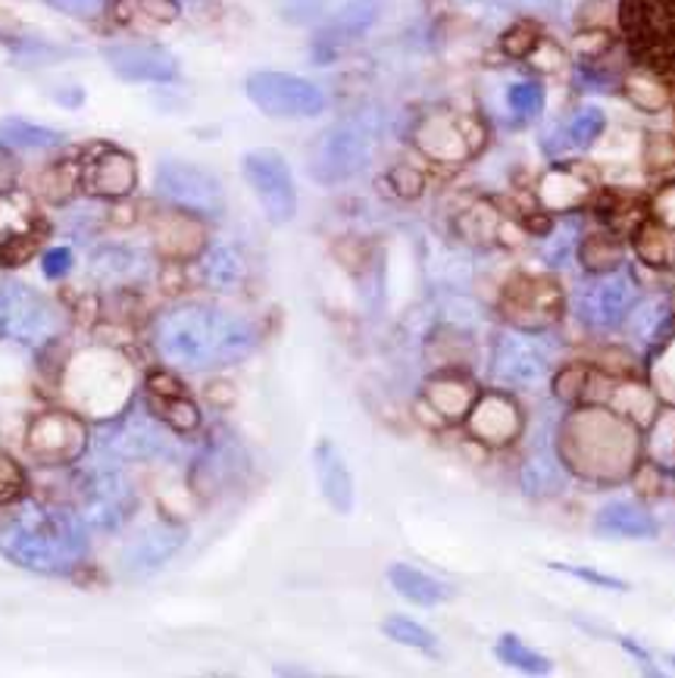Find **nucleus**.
<instances>
[{
	"label": "nucleus",
	"mask_w": 675,
	"mask_h": 678,
	"mask_svg": "<svg viewBox=\"0 0 675 678\" xmlns=\"http://www.w3.org/2000/svg\"><path fill=\"white\" fill-rule=\"evenodd\" d=\"M634 282L629 275H607V279H597L588 282L585 289L578 291L575 297V309H578V319L592 329H614L619 326L629 309L634 307Z\"/></svg>",
	"instance_id": "12"
},
{
	"label": "nucleus",
	"mask_w": 675,
	"mask_h": 678,
	"mask_svg": "<svg viewBox=\"0 0 675 678\" xmlns=\"http://www.w3.org/2000/svg\"><path fill=\"white\" fill-rule=\"evenodd\" d=\"M154 185L166 204L179 206V210L198 213V216L223 213V185L204 166L188 163V160H164L157 166Z\"/></svg>",
	"instance_id": "9"
},
{
	"label": "nucleus",
	"mask_w": 675,
	"mask_h": 678,
	"mask_svg": "<svg viewBox=\"0 0 675 678\" xmlns=\"http://www.w3.org/2000/svg\"><path fill=\"white\" fill-rule=\"evenodd\" d=\"M42 272L44 279H63V275H69L72 272V250L69 247H50V250H44L42 257Z\"/></svg>",
	"instance_id": "32"
},
{
	"label": "nucleus",
	"mask_w": 675,
	"mask_h": 678,
	"mask_svg": "<svg viewBox=\"0 0 675 678\" xmlns=\"http://www.w3.org/2000/svg\"><path fill=\"white\" fill-rule=\"evenodd\" d=\"M25 444L44 463H69L85 451L88 432L76 413H42L32 419Z\"/></svg>",
	"instance_id": "11"
},
{
	"label": "nucleus",
	"mask_w": 675,
	"mask_h": 678,
	"mask_svg": "<svg viewBox=\"0 0 675 678\" xmlns=\"http://www.w3.org/2000/svg\"><path fill=\"white\" fill-rule=\"evenodd\" d=\"M63 331V313L35 289L22 282L0 285V335L20 344H47Z\"/></svg>",
	"instance_id": "6"
},
{
	"label": "nucleus",
	"mask_w": 675,
	"mask_h": 678,
	"mask_svg": "<svg viewBox=\"0 0 675 678\" xmlns=\"http://www.w3.org/2000/svg\"><path fill=\"white\" fill-rule=\"evenodd\" d=\"M323 7H326V0H285V20L307 22L319 16Z\"/></svg>",
	"instance_id": "35"
},
{
	"label": "nucleus",
	"mask_w": 675,
	"mask_h": 678,
	"mask_svg": "<svg viewBox=\"0 0 675 678\" xmlns=\"http://www.w3.org/2000/svg\"><path fill=\"white\" fill-rule=\"evenodd\" d=\"M16 179H20V163H16V157L10 154V147L0 145V194L13 191Z\"/></svg>",
	"instance_id": "36"
},
{
	"label": "nucleus",
	"mask_w": 675,
	"mask_h": 678,
	"mask_svg": "<svg viewBox=\"0 0 675 678\" xmlns=\"http://www.w3.org/2000/svg\"><path fill=\"white\" fill-rule=\"evenodd\" d=\"M132 391V366L123 353L110 348H88L66 366V397L79 413L113 416L123 410Z\"/></svg>",
	"instance_id": "4"
},
{
	"label": "nucleus",
	"mask_w": 675,
	"mask_h": 678,
	"mask_svg": "<svg viewBox=\"0 0 675 678\" xmlns=\"http://www.w3.org/2000/svg\"><path fill=\"white\" fill-rule=\"evenodd\" d=\"M250 103L275 120H313L326 110V94L291 72H254L245 84Z\"/></svg>",
	"instance_id": "7"
},
{
	"label": "nucleus",
	"mask_w": 675,
	"mask_h": 678,
	"mask_svg": "<svg viewBox=\"0 0 675 678\" xmlns=\"http://www.w3.org/2000/svg\"><path fill=\"white\" fill-rule=\"evenodd\" d=\"M138 185V166L120 147H94L82 163V188L91 197L120 201Z\"/></svg>",
	"instance_id": "14"
},
{
	"label": "nucleus",
	"mask_w": 675,
	"mask_h": 678,
	"mask_svg": "<svg viewBox=\"0 0 675 678\" xmlns=\"http://www.w3.org/2000/svg\"><path fill=\"white\" fill-rule=\"evenodd\" d=\"M382 632L394 641V644H404L413 651H423V654H435L438 651V637L431 635L426 625L413 622L407 617H389L382 622Z\"/></svg>",
	"instance_id": "28"
},
{
	"label": "nucleus",
	"mask_w": 675,
	"mask_h": 678,
	"mask_svg": "<svg viewBox=\"0 0 675 678\" xmlns=\"http://www.w3.org/2000/svg\"><path fill=\"white\" fill-rule=\"evenodd\" d=\"M494 375L510 385H532L544 375V357L526 338H504L494 357Z\"/></svg>",
	"instance_id": "20"
},
{
	"label": "nucleus",
	"mask_w": 675,
	"mask_h": 678,
	"mask_svg": "<svg viewBox=\"0 0 675 678\" xmlns=\"http://www.w3.org/2000/svg\"><path fill=\"white\" fill-rule=\"evenodd\" d=\"M103 444L116 460L138 463V460H154V456L166 453V434L150 416L128 413L106 429Z\"/></svg>",
	"instance_id": "17"
},
{
	"label": "nucleus",
	"mask_w": 675,
	"mask_h": 678,
	"mask_svg": "<svg viewBox=\"0 0 675 678\" xmlns=\"http://www.w3.org/2000/svg\"><path fill=\"white\" fill-rule=\"evenodd\" d=\"M494 657L500 659L504 666H513V669L529 673V676H548V673H551V659L544 657V654H538V651H532L522 637L513 635V632L497 637Z\"/></svg>",
	"instance_id": "25"
},
{
	"label": "nucleus",
	"mask_w": 675,
	"mask_h": 678,
	"mask_svg": "<svg viewBox=\"0 0 675 678\" xmlns=\"http://www.w3.org/2000/svg\"><path fill=\"white\" fill-rule=\"evenodd\" d=\"M150 404H154V410H160L169 429H176V432H191L198 426V407L182 394H154Z\"/></svg>",
	"instance_id": "29"
},
{
	"label": "nucleus",
	"mask_w": 675,
	"mask_h": 678,
	"mask_svg": "<svg viewBox=\"0 0 675 678\" xmlns=\"http://www.w3.org/2000/svg\"><path fill=\"white\" fill-rule=\"evenodd\" d=\"M604 128H607V116L597 106H585L563 128V145L573 147V150H585V147H592L604 135Z\"/></svg>",
	"instance_id": "27"
},
{
	"label": "nucleus",
	"mask_w": 675,
	"mask_h": 678,
	"mask_svg": "<svg viewBox=\"0 0 675 678\" xmlns=\"http://www.w3.org/2000/svg\"><path fill=\"white\" fill-rule=\"evenodd\" d=\"M88 272L94 282H101L106 289H125V285H138L147 279L150 263L144 257V250L132 245H103L91 253Z\"/></svg>",
	"instance_id": "18"
},
{
	"label": "nucleus",
	"mask_w": 675,
	"mask_h": 678,
	"mask_svg": "<svg viewBox=\"0 0 675 678\" xmlns=\"http://www.w3.org/2000/svg\"><path fill=\"white\" fill-rule=\"evenodd\" d=\"M201 275L210 289L232 291L241 285L245 279V260L238 257V250L232 247H213L201 263Z\"/></svg>",
	"instance_id": "24"
},
{
	"label": "nucleus",
	"mask_w": 675,
	"mask_h": 678,
	"mask_svg": "<svg viewBox=\"0 0 675 678\" xmlns=\"http://www.w3.org/2000/svg\"><path fill=\"white\" fill-rule=\"evenodd\" d=\"M247 185L254 188L257 201L263 206L267 219L272 226H285L297 213V188L291 179V166L279 150H247L241 160Z\"/></svg>",
	"instance_id": "8"
},
{
	"label": "nucleus",
	"mask_w": 675,
	"mask_h": 678,
	"mask_svg": "<svg viewBox=\"0 0 675 678\" xmlns=\"http://www.w3.org/2000/svg\"><path fill=\"white\" fill-rule=\"evenodd\" d=\"M179 16L176 0H120L116 3V20L132 29H147V25H166Z\"/></svg>",
	"instance_id": "26"
},
{
	"label": "nucleus",
	"mask_w": 675,
	"mask_h": 678,
	"mask_svg": "<svg viewBox=\"0 0 675 678\" xmlns=\"http://www.w3.org/2000/svg\"><path fill=\"white\" fill-rule=\"evenodd\" d=\"M85 526L79 516L44 507L38 500L0 504V554L32 573H66L85 554Z\"/></svg>",
	"instance_id": "2"
},
{
	"label": "nucleus",
	"mask_w": 675,
	"mask_h": 678,
	"mask_svg": "<svg viewBox=\"0 0 675 678\" xmlns=\"http://www.w3.org/2000/svg\"><path fill=\"white\" fill-rule=\"evenodd\" d=\"M85 519L101 529V532H116L132 519L138 507V491L135 482L116 470V466H98L85 478Z\"/></svg>",
	"instance_id": "10"
},
{
	"label": "nucleus",
	"mask_w": 675,
	"mask_h": 678,
	"mask_svg": "<svg viewBox=\"0 0 675 678\" xmlns=\"http://www.w3.org/2000/svg\"><path fill=\"white\" fill-rule=\"evenodd\" d=\"M382 13L379 0H348L338 13H331L328 22L316 32L313 38V60L328 63L335 60L348 44L360 42L369 29L375 25Z\"/></svg>",
	"instance_id": "15"
},
{
	"label": "nucleus",
	"mask_w": 675,
	"mask_h": 678,
	"mask_svg": "<svg viewBox=\"0 0 675 678\" xmlns=\"http://www.w3.org/2000/svg\"><path fill=\"white\" fill-rule=\"evenodd\" d=\"M20 488H22V473L16 470V463L7 460V456H0V504L13 500Z\"/></svg>",
	"instance_id": "33"
},
{
	"label": "nucleus",
	"mask_w": 675,
	"mask_h": 678,
	"mask_svg": "<svg viewBox=\"0 0 675 678\" xmlns=\"http://www.w3.org/2000/svg\"><path fill=\"white\" fill-rule=\"evenodd\" d=\"M551 569L556 573H566V576L582 578V581H592L597 588H610V591H626V581H619L614 576H604V573H594V569H585V566H570V563H551Z\"/></svg>",
	"instance_id": "31"
},
{
	"label": "nucleus",
	"mask_w": 675,
	"mask_h": 678,
	"mask_svg": "<svg viewBox=\"0 0 675 678\" xmlns=\"http://www.w3.org/2000/svg\"><path fill=\"white\" fill-rule=\"evenodd\" d=\"M673 663H675V657H673Z\"/></svg>",
	"instance_id": "37"
},
{
	"label": "nucleus",
	"mask_w": 675,
	"mask_h": 678,
	"mask_svg": "<svg viewBox=\"0 0 675 678\" xmlns=\"http://www.w3.org/2000/svg\"><path fill=\"white\" fill-rule=\"evenodd\" d=\"M0 145L10 150H54L66 145V135L47 125H35L20 116L0 120Z\"/></svg>",
	"instance_id": "23"
},
{
	"label": "nucleus",
	"mask_w": 675,
	"mask_h": 678,
	"mask_svg": "<svg viewBox=\"0 0 675 678\" xmlns=\"http://www.w3.org/2000/svg\"><path fill=\"white\" fill-rule=\"evenodd\" d=\"M619 25L632 60L666 88L675 106V0H622Z\"/></svg>",
	"instance_id": "3"
},
{
	"label": "nucleus",
	"mask_w": 675,
	"mask_h": 678,
	"mask_svg": "<svg viewBox=\"0 0 675 678\" xmlns=\"http://www.w3.org/2000/svg\"><path fill=\"white\" fill-rule=\"evenodd\" d=\"M254 341L257 335L245 319L201 304L166 309L154 326V348L179 370L232 366L250 353Z\"/></svg>",
	"instance_id": "1"
},
{
	"label": "nucleus",
	"mask_w": 675,
	"mask_h": 678,
	"mask_svg": "<svg viewBox=\"0 0 675 678\" xmlns=\"http://www.w3.org/2000/svg\"><path fill=\"white\" fill-rule=\"evenodd\" d=\"M313 463H316L319 491L328 500V507L335 513L348 516L353 510V475H350L341 451L331 441H319L313 451Z\"/></svg>",
	"instance_id": "19"
},
{
	"label": "nucleus",
	"mask_w": 675,
	"mask_h": 678,
	"mask_svg": "<svg viewBox=\"0 0 675 678\" xmlns=\"http://www.w3.org/2000/svg\"><path fill=\"white\" fill-rule=\"evenodd\" d=\"M594 532L604 538H654V516L632 500H610L594 516Z\"/></svg>",
	"instance_id": "21"
},
{
	"label": "nucleus",
	"mask_w": 675,
	"mask_h": 678,
	"mask_svg": "<svg viewBox=\"0 0 675 678\" xmlns=\"http://www.w3.org/2000/svg\"><path fill=\"white\" fill-rule=\"evenodd\" d=\"M507 106L516 120H535L544 110V88L538 82H516L507 88Z\"/></svg>",
	"instance_id": "30"
},
{
	"label": "nucleus",
	"mask_w": 675,
	"mask_h": 678,
	"mask_svg": "<svg viewBox=\"0 0 675 678\" xmlns=\"http://www.w3.org/2000/svg\"><path fill=\"white\" fill-rule=\"evenodd\" d=\"M184 544V529L172 526V522H154L144 532H138L123 547L120 556V569L125 576L142 578L157 573L164 563H169L172 556L179 554V547Z\"/></svg>",
	"instance_id": "16"
},
{
	"label": "nucleus",
	"mask_w": 675,
	"mask_h": 678,
	"mask_svg": "<svg viewBox=\"0 0 675 678\" xmlns=\"http://www.w3.org/2000/svg\"><path fill=\"white\" fill-rule=\"evenodd\" d=\"M106 66L125 82H157L166 84L179 76V60L160 44L123 42L103 47Z\"/></svg>",
	"instance_id": "13"
},
{
	"label": "nucleus",
	"mask_w": 675,
	"mask_h": 678,
	"mask_svg": "<svg viewBox=\"0 0 675 678\" xmlns=\"http://www.w3.org/2000/svg\"><path fill=\"white\" fill-rule=\"evenodd\" d=\"M379 145V120L357 113L326 128L310 150V179L319 185H341L360 176Z\"/></svg>",
	"instance_id": "5"
},
{
	"label": "nucleus",
	"mask_w": 675,
	"mask_h": 678,
	"mask_svg": "<svg viewBox=\"0 0 675 678\" xmlns=\"http://www.w3.org/2000/svg\"><path fill=\"white\" fill-rule=\"evenodd\" d=\"M50 7H57L60 13H69L76 20H91L101 13V0H47Z\"/></svg>",
	"instance_id": "34"
},
{
	"label": "nucleus",
	"mask_w": 675,
	"mask_h": 678,
	"mask_svg": "<svg viewBox=\"0 0 675 678\" xmlns=\"http://www.w3.org/2000/svg\"><path fill=\"white\" fill-rule=\"evenodd\" d=\"M389 581L394 585V591L401 597H407L409 603L416 607H438L445 603L453 591H450L445 581L431 578L429 573H419L407 563H394L389 569Z\"/></svg>",
	"instance_id": "22"
}]
</instances>
